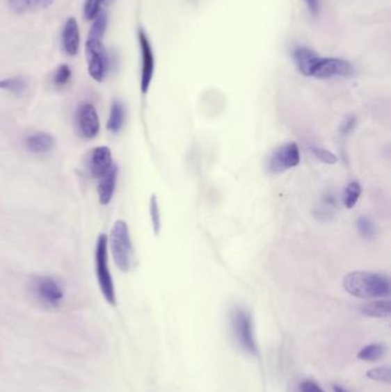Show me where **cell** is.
<instances>
[{
  "label": "cell",
  "instance_id": "7402d4cb",
  "mask_svg": "<svg viewBox=\"0 0 391 392\" xmlns=\"http://www.w3.org/2000/svg\"><path fill=\"white\" fill-rule=\"evenodd\" d=\"M108 17L106 12H100L98 17H95V23L92 26L88 37L90 38H95V40H102L104 37V31L107 28Z\"/></svg>",
  "mask_w": 391,
  "mask_h": 392
},
{
  "label": "cell",
  "instance_id": "5b68a950",
  "mask_svg": "<svg viewBox=\"0 0 391 392\" xmlns=\"http://www.w3.org/2000/svg\"><path fill=\"white\" fill-rule=\"evenodd\" d=\"M85 53L88 60V74L97 82H104L109 68V58L102 40L88 37Z\"/></svg>",
  "mask_w": 391,
  "mask_h": 392
},
{
  "label": "cell",
  "instance_id": "4316f807",
  "mask_svg": "<svg viewBox=\"0 0 391 392\" xmlns=\"http://www.w3.org/2000/svg\"><path fill=\"white\" fill-rule=\"evenodd\" d=\"M104 0H86L84 5V17L88 21L95 20L102 12V3Z\"/></svg>",
  "mask_w": 391,
  "mask_h": 392
},
{
  "label": "cell",
  "instance_id": "603a6c76",
  "mask_svg": "<svg viewBox=\"0 0 391 392\" xmlns=\"http://www.w3.org/2000/svg\"><path fill=\"white\" fill-rule=\"evenodd\" d=\"M150 220H152V225H153L154 233L159 236L161 232V213L160 206H159V201H157V196L155 194L152 195L150 201Z\"/></svg>",
  "mask_w": 391,
  "mask_h": 392
},
{
  "label": "cell",
  "instance_id": "9c48e42d",
  "mask_svg": "<svg viewBox=\"0 0 391 392\" xmlns=\"http://www.w3.org/2000/svg\"><path fill=\"white\" fill-rule=\"evenodd\" d=\"M76 126L79 136L86 140L95 139L100 131V121L95 106L82 102L76 109Z\"/></svg>",
  "mask_w": 391,
  "mask_h": 392
},
{
  "label": "cell",
  "instance_id": "484cf974",
  "mask_svg": "<svg viewBox=\"0 0 391 392\" xmlns=\"http://www.w3.org/2000/svg\"><path fill=\"white\" fill-rule=\"evenodd\" d=\"M366 376L373 381L382 383H390L391 372L388 366L375 367L367 370Z\"/></svg>",
  "mask_w": 391,
  "mask_h": 392
},
{
  "label": "cell",
  "instance_id": "7c38bea8",
  "mask_svg": "<svg viewBox=\"0 0 391 392\" xmlns=\"http://www.w3.org/2000/svg\"><path fill=\"white\" fill-rule=\"evenodd\" d=\"M62 47L65 54L75 56L79 54L81 46V36H79V23L75 17H69L62 30Z\"/></svg>",
  "mask_w": 391,
  "mask_h": 392
},
{
  "label": "cell",
  "instance_id": "e0dca14e",
  "mask_svg": "<svg viewBox=\"0 0 391 392\" xmlns=\"http://www.w3.org/2000/svg\"><path fill=\"white\" fill-rule=\"evenodd\" d=\"M125 122V108L123 104L118 100H114L111 104V113L107 122V130L111 133H118L123 128Z\"/></svg>",
  "mask_w": 391,
  "mask_h": 392
},
{
  "label": "cell",
  "instance_id": "f546056e",
  "mask_svg": "<svg viewBox=\"0 0 391 392\" xmlns=\"http://www.w3.org/2000/svg\"><path fill=\"white\" fill-rule=\"evenodd\" d=\"M356 126V117L355 116H352V115H350V116H348V117L346 118V120H344V122H343L342 125H341V129H340V131H341V133L342 134H349L350 132H351L352 130H353V129H355Z\"/></svg>",
  "mask_w": 391,
  "mask_h": 392
},
{
  "label": "cell",
  "instance_id": "9a60e30c",
  "mask_svg": "<svg viewBox=\"0 0 391 392\" xmlns=\"http://www.w3.org/2000/svg\"><path fill=\"white\" fill-rule=\"evenodd\" d=\"M26 147L28 151L33 154H46L52 151L56 146V139L51 134L45 132H37V133L26 138Z\"/></svg>",
  "mask_w": 391,
  "mask_h": 392
},
{
  "label": "cell",
  "instance_id": "d4e9b609",
  "mask_svg": "<svg viewBox=\"0 0 391 392\" xmlns=\"http://www.w3.org/2000/svg\"><path fill=\"white\" fill-rule=\"evenodd\" d=\"M357 229L359 234L366 240H371L375 234V225L369 217H359L357 220Z\"/></svg>",
  "mask_w": 391,
  "mask_h": 392
},
{
  "label": "cell",
  "instance_id": "44dd1931",
  "mask_svg": "<svg viewBox=\"0 0 391 392\" xmlns=\"http://www.w3.org/2000/svg\"><path fill=\"white\" fill-rule=\"evenodd\" d=\"M0 88L5 91L12 92L14 95H20L26 91V81L23 77H10V79H1Z\"/></svg>",
  "mask_w": 391,
  "mask_h": 392
},
{
  "label": "cell",
  "instance_id": "4fadbf2b",
  "mask_svg": "<svg viewBox=\"0 0 391 392\" xmlns=\"http://www.w3.org/2000/svg\"><path fill=\"white\" fill-rule=\"evenodd\" d=\"M118 165L113 164L111 170L99 179L98 194L99 202L102 206H108L113 199L115 190H116V183H118Z\"/></svg>",
  "mask_w": 391,
  "mask_h": 392
},
{
  "label": "cell",
  "instance_id": "3957f363",
  "mask_svg": "<svg viewBox=\"0 0 391 392\" xmlns=\"http://www.w3.org/2000/svg\"><path fill=\"white\" fill-rule=\"evenodd\" d=\"M95 273L99 287L104 295V300L111 305H116V291L113 281V275L108 264V238L100 234L95 247Z\"/></svg>",
  "mask_w": 391,
  "mask_h": 392
},
{
  "label": "cell",
  "instance_id": "cb8c5ba5",
  "mask_svg": "<svg viewBox=\"0 0 391 392\" xmlns=\"http://www.w3.org/2000/svg\"><path fill=\"white\" fill-rule=\"evenodd\" d=\"M72 75V69L68 65H59L54 72V76H53V83L56 88H63L70 82Z\"/></svg>",
  "mask_w": 391,
  "mask_h": 392
},
{
  "label": "cell",
  "instance_id": "5bb4252c",
  "mask_svg": "<svg viewBox=\"0 0 391 392\" xmlns=\"http://www.w3.org/2000/svg\"><path fill=\"white\" fill-rule=\"evenodd\" d=\"M319 56L316 51L309 49L307 46H296L293 51L294 61L296 63L297 68L302 75L308 77L311 75L313 65L317 63V60L319 59Z\"/></svg>",
  "mask_w": 391,
  "mask_h": 392
},
{
  "label": "cell",
  "instance_id": "4dcf8cb0",
  "mask_svg": "<svg viewBox=\"0 0 391 392\" xmlns=\"http://www.w3.org/2000/svg\"><path fill=\"white\" fill-rule=\"evenodd\" d=\"M308 10L313 17H317L320 13V0H304Z\"/></svg>",
  "mask_w": 391,
  "mask_h": 392
},
{
  "label": "cell",
  "instance_id": "30bf717a",
  "mask_svg": "<svg viewBox=\"0 0 391 392\" xmlns=\"http://www.w3.org/2000/svg\"><path fill=\"white\" fill-rule=\"evenodd\" d=\"M138 40H139L141 52V92L146 95L153 81L155 56H154L153 47L150 44V38L147 36L144 29H139L138 31Z\"/></svg>",
  "mask_w": 391,
  "mask_h": 392
},
{
  "label": "cell",
  "instance_id": "8fae6325",
  "mask_svg": "<svg viewBox=\"0 0 391 392\" xmlns=\"http://www.w3.org/2000/svg\"><path fill=\"white\" fill-rule=\"evenodd\" d=\"M113 167V155L107 146H99L92 149L88 160L90 174L95 179H100Z\"/></svg>",
  "mask_w": 391,
  "mask_h": 392
},
{
  "label": "cell",
  "instance_id": "d6986e66",
  "mask_svg": "<svg viewBox=\"0 0 391 392\" xmlns=\"http://www.w3.org/2000/svg\"><path fill=\"white\" fill-rule=\"evenodd\" d=\"M385 354H387V347L385 344L374 343L362 348L357 357L358 359L372 363V361L382 359Z\"/></svg>",
  "mask_w": 391,
  "mask_h": 392
},
{
  "label": "cell",
  "instance_id": "f1b7e54d",
  "mask_svg": "<svg viewBox=\"0 0 391 392\" xmlns=\"http://www.w3.org/2000/svg\"><path fill=\"white\" fill-rule=\"evenodd\" d=\"M301 392H325V390L316 382L307 379L301 383Z\"/></svg>",
  "mask_w": 391,
  "mask_h": 392
},
{
  "label": "cell",
  "instance_id": "8992f818",
  "mask_svg": "<svg viewBox=\"0 0 391 392\" xmlns=\"http://www.w3.org/2000/svg\"><path fill=\"white\" fill-rule=\"evenodd\" d=\"M301 153L295 142H287L278 147L269 157L266 168L272 174H282L300 164Z\"/></svg>",
  "mask_w": 391,
  "mask_h": 392
},
{
  "label": "cell",
  "instance_id": "83f0119b",
  "mask_svg": "<svg viewBox=\"0 0 391 392\" xmlns=\"http://www.w3.org/2000/svg\"><path fill=\"white\" fill-rule=\"evenodd\" d=\"M311 152H312L313 155H314L318 160L321 161L324 163L335 164L336 162H337L336 155H334L332 152L324 149V148L312 147L311 148Z\"/></svg>",
  "mask_w": 391,
  "mask_h": 392
},
{
  "label": "cell",
  "instance_id": "7a4b0ae2",
  "mask_svg": "<svg viewBox=\"0 0 391 392\" xmlns=\"http://www.w3.org/2000/svg\"><path fill=\"white\" fill-rule=\"evenodd\" d=\"M108 242L111 245V255L116 266L122 272L129 271L132 264L134 249L127 222L124 220L115 222L111 231V239Z\"/></svg>",
  "mask_w": 391,
  "mask_h": 392
},
{
  "label": "cell",
  "instance_id": "ba28073f",
  "mask_svg": "<svg viewBox=\"0 0 391 392\" xmlns=\"http://www.w3.org/2000/svg\"><path fill=\"white\" fill-rule=\"evenodd\" d=\"M33 291L38 301L46 307H58L65 298V291L58 280L40 277L33 284Z\"/></svg>",
  "mask_w": 391,
  "mask_h": 392
},
{
  "label": "cell",
  "instance_id": "ac0fdd59",
  "mask_svg": "<svg viewBox=\"0 0 391 392\" xmlns=\"http://www.w3.org/2000/svg\"><path fill=\"white\" fill-rule=\"evenodd\" d=\"M360 312L369 318H389L391 313L390 301L380 300V301L369 302L360 307Z\"/></svg>",
  "mask_w": 391,
  "mask_h": 392
},
{
  "label": "cell",
  "instance_id": "1f68e13d",
  "mask_svg": "<svg viewBox=\"0 0 391 392\" xmlns=\"http://www.w3.org/2000/svg\"><path fill=\"white\" fill-rule=\"evenodd\" d=\"M333 390H334V392H350L341 386H333Z\"/></svg>",
  "mask_w": 391,
  "mask_h": 392
},
{
  "label": "cell",
  "instance_id": "52a82bcc",
  "mask_svg": "<svg viewBox=\"0 0 391 392\" xmlns=\"http://www.w3.org/2000/svg\"><path fill=\"white\" fill-rule=\"evenodd\" d=\"M353 75V67L349 61L339 58H324L319 59L313 65L310 77L319 79H333V77H349Z\"/></svg>",
  "mask_w": 391,
  "mask_h": 392
},
{
  "label": "cell",
  "instance_id": "277c9868",
  "mask_svg": "<svg viewBox=\"0 0 391 392\" xmlns=\"http://www.w3.org/2000/svg\"><path fill=\"white\" fill-rule=\"evenodd\" d=\"M231 327L235 341L246 352L257 353V344L255 340L253 319L249 312L244 309H235L231 314Z\"/></svg>",
  "mask_w": 391,
  "mask_h": 392
},
{
  "label": "cell",
  "instance_id": "2e32d148",
  "mask_svg": "<svg viewBox=\"0 0 391 392\" xmlns=\"http://www.w3.org/2000/svg\"><path fill=\"white\" fill-rule=\"evenodd\" d=\"M7 5L14 13H33L52 6L56 0H6Z\"/></svg>",
  "mask_w": 391,
  "mask_h": 392
},
{
  "label": "cell",
  "instance_id": "6da1fadb",
  "mask_svg": "<svg viewBox=\"0 0 391 392\" xmlns=\"http://www.w3.org/2000/svg\"><path fill=\"white\" fill-rule=\"evenodd\" d=\"M343 288L358 298L388 297L390 295L389 279L373 272H351L343 279Z\"/></svg>",
  "mask_w": 391,
  "mask_h": 392
},
{
  "label": "cell",
  "instance_id": "ffe728a7",
  "mask_svg": "<svg viewBox=\"0 0 391 392\" xmlns=\"http://www.w3.org/2000/svg\"><path fill=\"white\" fill-rule=\"evenodd\" d=\"M362 194V186L357 181H352L346 186L344 194H343V203L348 209L355 208L356 204L358 203L359 197Z\"/></svg>",
  "mask_w": 391,
  "mask_h": 392
}]
</instances>
